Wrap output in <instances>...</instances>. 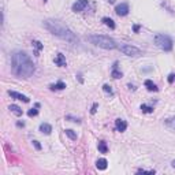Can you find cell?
<instances>
[{
	"label": "cell",
	"mask_w": 175,
	"mask_h": 175,
	"mask_svg": "<svg viewBox=\"0 0 175 175\" xmlns=\"http://www.w3.org/2000/svg\"><path fill=\"white\" fill-rule=\"evenodd\" d=\"M97 148H98V151H100L101 153H107V152H108V146H107V144H106L104 141H100V142H98Z\"/></svg>",
	"instance_id": "cell-19"
},
{
	"label": "cell",
	"mask_w": 175,
	"mask_h": 175,
	"mask_svg": "<svg viewBox=\"0 0 175 175\" xmlns=\"http://www.w3.org/2000/svg\"><path fill=\"white\" fill-rule=\"evenodd\" d=\"M17 125H18V126H19V127H23V126H25V123H23V122H18V123H17Z\"/></svg>",
	"instance_id": "cell-29"
},
{
	"label": "cell",
	"mask_w": 175,
	"mask_h": 175,
	"mask_svg": "<svg viewBox=\"0 0 175 175\" xmlns=\"http://www.w3.org/2000/svg\"><path fill=\"white\" fill-rule=\"evenodd\" d=\"M165 125L168 129L175 130V118H170V119H165Z\"/></svg>",
	"instance_id": "cell-20"
},
{
	"label": "cell",
	"mask_w": 175,
	"mask_h": 175,
	"mask_svg": "<svg viewBox=\"0 0 175 175\" xmlns=\"http://www.w3.org/2000/svg\"><path fill=\"white\" fill-rule=\"evenodd\" d=\"M155 44L163 51H171L173 49V39L168 34L160 33L155 36Z\"/></svg>",
	"instance_id": "cell-4"
},
{
	"label": "cell",
	"mask_w": 175,
	"mask_h": 175,
	"mask_svg": "<svg viewBox=\"0 0 175 175\" xmlns=\"http://www.w3.org/2000/svg\"><path fill=\"white\" fill-rule=\"evenodd\" d=\"M108 2H110V3H114V2H115V0H108Z\"/></svg>",
	"instance_id": "cell-31"
},
{
	"label": "cell",
	"mask_w": 175,
	"mask_h": 175,
	"mask_svg": "<svg viewBox=\"0 0 175 175\" xmlns=\"http://www.w3.org/2000/svg\"><path fill=\"white\" fill-rule=\"evenodd\" d=\"M174 79H175V74H170V75H168V82H170V84H173Z\"/></svg>",
	"instance_id": "cell-27"
},
{
	"label": "cell",
	"mask_w": 175,
	"mask_h": 175,
	"mask_svg": "<svg viewBox=\"0 0 175 175\" xmlns=\"http://www.w3.org/2000/svg\"><path fill=\"white\" fill-rule=\"evenodd\" d=\"M49 88H51V90H62V89L66 88V85H65V82L63 81H59V82H56V84H53V85H49Z\"/></svg>",
	"instance_id": "cell-16"
},
{
	"label": "cell",
	"mask_w": 175,
	"mask_h": 175,
	"mask_svg": "<svg viewBox=\"0 0 175 175\" xmlns=\"http://www.w3.org/2000/svg\"><path fill=\"white\" fill-rule=\"evenodd\" d=\"M88 3H89L88 0H77V2L73 4L71 10L74 11V12H81V11H84L85 8H86Z\"/></svg>",
	"instance_id": "cell-7"
},
{
	"label": "cell",
	"mask_w": 175,
	"mask_h": 175,
	"mask_svg": "<svg viewBox=\"0 0 175 175\" xmlns=\"http://www.w3.org/2000/svg\"><path fill=\"white\" fill-rule=\"evenodd\" d=\"M119 51L127 56H133V58H137V56L141 55V49H138L131 44H123V45L119 47Z\"/></svg>",
	"instance_id": "cell-5"
},
{
	"label": "cell",
	"mask_w": 175,
	"mask_h": 175,
	"mask_svg": "<svg viewBox=\"0 0 175 175\" xmlns=\"http://www.w3.org/2000/svg\"><path fill=\"white\" fill-rule=\"evenodd\" d=\"M130 8H129V4L127 3H120V4H118L115 7V12L119 17H126L127 14H129Z\"/></svg>",
	"instance_id": "cell-6"
},
{
	"label": "cell",
	"mask_w": 175,
	"mask_h": 175,
	"mask_svg": "<svg viewBox=\"0 0 175 175\" xmlns=\"http://www.w3.org/2000/svg\"><path fill=\"white\" fill-rule=\"evenodd\" d=\"M33 145H34V148H36L37 151H40V149H41V145H40V142H39V141H36V140H34V141H33Z\"/></svg>",
	"instance_id": "cell-25"
},
{
	"label": "cell",
	"mask_w": 175,
	"mask_h": 175,
	"mask_svg": "<svg viewBox=\"0 0 175 175\" xmlns=\"http://www.w3.org/2000/svg\"><path fill=\"white\" fill-rule=\"evenodd\" d=\"M141 111L144 114H152V112H153V108L149 107V106H145V104H142V106H141Z\"/></svg>",
	"instance_id": "cell-22"
},
{
	"label": "cell",
	"mask_w": 175,
	"mask_h": 175,
	"mask_svg": "<svg viewBox=\"0 0 175 175\" xmlns=\"http://www.w3.org/2000/svg\"><path fill=\"white\" fill-rule=\"evenodd\" d=\"M65 133H66V135H67L70 140H73V141H75V140H77V134L74 133V130L67 129V130H65Z\"/></svg>",
	"instance_id": "cell-21"
},
{
	"label": "cell",
	"mask_w": 175,
	"mask_h": 175,
	"mask_svg": "<svg viewBox=\"0 0 175 175\" xmlns=\"http://www.w3.org/2000/svg\"><path fill=\"white\" fill-rule=\"evenodd\" d=\"M171 165H173V167L175 168V160H173V161H171Z\"/></svg>",
	"instance_id": "cell-30"
},
{
	"label": "cell",
	"mask_w": 175,
	"mask_h": 175,
	"mask_svg": "<svg viewBox=\"0 0 175 175\" xmlns=\"http://www.w3.org/2000/svg\"><path fill=\"white\" fill-rule=\"evenodd\" d=\"M108 165V161L106 160V159H98V160L96 161V167L98 168V170H106Z\"/></svg>",
	"instance_id": "cell-17"
},
{
	"label": "cell",
	"mask_w": 175,
	"mask_h": 175,
	"mask_svg": "<svg viewBox=\"0 0 175 175\" xmlns=\"http://www.w3.org/2000/svg\"><path fill=\"white\" fill-rule=\"evenodd\" d=\"M103 90L106 92V93H110L111 96H114V90H112V88H111L110 85H107V84L103 85Z\"/></svg>",
	"instance_id": "cell-23"
},
{
	"label": "cell",
	"mask_w": 175,
	"mask_h": 175,
	"mask_svg": "<svg viewBox=\"0 0 175 175\" xmlns=\"http://www.w3.org/2000/svg\"><path fill=\"white\" fill-rule=\"evenodd\" d=\"M40 131L43 133V134H45V135H49L51 131H52V126H51L49 123H41L40 125Z\"/></svg>",
	"instance_id": "cell-13"
},
{
	"label": "cell",
	"mask_w": 175,
	"mask_h": 175,
	"mask_svg": "<svg viewBox=\"0 0 175 175\" xmlns=\"http://www.w3.org/2000/svg\"><path fill=\"white\" fill-rule=\"evenodd\" d=\"M44 2H48V0H44Z\"/></svg>",
	"instance_id": "cell-32"
},
{
	"label": "cell",
	"mask_w": 175,
	"mask_h": 175,
	"mask_svg": "<svg viewBox=\"0 0 175 175\" xmlns=\"http://www.w3.org/2000/svg\"><path fill=\"white\" fill-rule=\"evenodd\" d=\"M8 94H10L12 98L21 100V101H23V103H29V97H26L25 94H22V93H18V92H14V90H8Z\"/></svg>",
	"instance_id": "cell-8"
},
{
	"label": "cell",
	"mask_w": 175,
	"mask_h": 175,
	"mask_svg": "<svg viewBox=\"0 0 175 175\" xmlns=\"http://www.w3.org/2000/svg\"><path fill=\"white\" fill-rule=\"evenodd\" d=\"M53 62H55L56 66H59V67H65L66 65H67V62H66V58L63 53H56L55 59H53Z\"/></svg>",
	"instance_id": "cell-9"
},
{
	"label": "cell",
	"mask_w": 175,
	"mask_h": 175,
	"mask_svg": "<svg viewBox=\"0 0 175 175\" xmlns=\"http://www.w3.org/2000/svg\"><path fill=\"white\" fill-rule=\"evenodd\" d=\"M103 23L106 25V26H108L110 29H115V22H114L111 18H108V17H104L103 18Z\"/></svg>",
	"instance_id": "cell-18"
},
{
	"label": "cell",
	"mask_w": 175,
	"mask_h": 175,
	"mask_svg": "<svg viewBox=\"0 0 175 175\" xmlns=\"http://www.w3.org/2000/svg\"><path fill=\"white\" fill-rule=\"evenodd\" d=\"M115 127H116L118 131L123 133V131H125V130L127 129V123H126V120H123V119H116V120H115Z\"/></svg>",
	"instance_id": "cell-10"
},
{
	"label": "cell",
	"mask_w": 175,
	"mask_h": 175,
	"mask_svg": "<svg viewBox=\"0 0 175 175\" xmlns=\"http://www.w3.org/2000/svg\"><path fill=\"white\" fill-rule=\"evenodd\" d=\"M8 110H10L11 112L14 114V115H17V116H22V114H23V111H22L18 106H15V104H11V106L8 107Z\"/></svg>",
	"instance_id": "cell-14"
},
{
	"label": "cell",
	"mask_w": 175,
	"mask_h": 175,
	"mask_svg": "<svg viewBox=\"0 0 175 175\" xmlns=\"http://www.w3.org/2000/svg\"><path fill=\"white\" fill-rule=\"evenodd\" d=\"M96 111H97V103H94L93 107H92V110H90V114H96Z\"/></svg>",
	"instance_id": "cell-26"
},
{
	"label": "cell",
	"mask_w": 175,
	"mask_h": 175,
	"mask_svg": "<svg viewBox=\"0 0 175 175\" xmlns=\"http://www.w3.org/2000/svg\"><path fill=\"white\" fill-rule=\"evenodd\" d=\"M133 30H134V31H138V30H140V25H134V26H133Z\"/></svg>",
	"instance_id": "cell-28"
},
{
	"label": "cell",
	"mask_w": 175,
	"mask_h": 175,
	"mask_svg": "<svg viewBox=\"0 0 175 175\" xmlns=\"http://www.w3.org/2000/svg\"><path fill=\"white\" fill-rule=\"evenodd\" d=\"M122 71L120 70H118V62L114 63V66H112V73H111V77L112 78H115V79H119V78H122Z\"/></svg>",
	"instance_id": "cell-12"
},
{
	"label": "cell",
	"mask_w": 175,
	"mask_h": 175,
	"mask_svg": "<svg viewBox=\"0 0 175 175\" xmlns=\"http://www.w3.org/2000/svg\"><path fill=\"white\" fill-rule=\"evenodd\" d=\"M43 25H44V27L49 31V33L53 34V36L59 37V39H62V40L69 41V43H73V44L78 43V37L75 36V34L73 33V31L70 30L65 23H62V21L47 19V21H44Z\"/></svg>",
	"instance_id": "cell-2"
},
{
	"label": "cell",
	"mask_w": 175,
	"mask_h": 175,
	"mask_svg": "<svg viewBox=\"0 0 175 175\" xmlns=\"http://www.w3.org/2000/svg\"><path fill=\"white\" fill-rule=\"evenodd\" d=\"M11 69L15 75L22 78H29L36 71L29 55L26 52H22V51L14 52V55L11 56Z\"/></svg>",
	"instance_id": "cell-1"
},
{
	"label": "cell",
	"mask_w": 175,
	"mask_h": 175,
	"mask_svg": "<svg viewBox=\"0 0 175 175\" xmlns=\"http://www.w3.org/2000/svg\"><path fill=\"white\" fill-rule=\"evenodd\" d=\"M145 86L148 90H151V92H157L159 90V88L156 86V84H153V81H151V79H146L145 81Z\"/></svg>",
	"instance_id": "cell-15"
},
{
	"label": "cell",
	"mask_w": 175,
	"mask_h": 175,
	"mask_svg": "<svg viewBox=\"0 0 175 175\" xmlns=\"http://www.w3.org/2000/svg\"><path fill=\"white\" fill-rule=\"evenodd\" d=\"M36 108H37V107H36ZM36 108H31L29 112H27V115H29V116H36L37 114H39V110H36Z\"/></svg>",
	"instance_id": "cell-24"
},
{
	"label": "cell",
	"mask_w": 175,
	"mask_h": 175,
	"mask_svg": "<svg viewBox=\"0 0 175 175\" xmlns=\"http://www.w3.org/2000/svg\"><path fill=\"white\" fill-rule=\"evenodd\" d=\"M88 40L90 41L92 44L100 47V48L104 49H115L116 48V43L114 41L111 37L108 36H103V34H93V36H89Z\"/></svg>",
	"instance_id": "cell-3"
},
{
	"label": "cell",
	"mask_w": 175,
	"mask_h": 175,
	"mask_svg": "<svg viewBox=\"0 0 175 175\" xmlns=\"http://www.w3.org/2000/svg\"><path fill=\"white\" fill-rule=\"evenodd\" d=\"M31 45H33V49H34V55L36 56H40V52L43 51L44 45L40 43L39 40H33V43H31Z\"/></svg>",
	"instance_id": "cell-11"
}]
</instances>
